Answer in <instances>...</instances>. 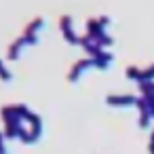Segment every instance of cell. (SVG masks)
<instances>
[{"label": "cell", "instance_id": "obj_1", "mask_svg": "<svg viewBox=\"0 0 154 154\" xmlns=\"http://www.w3.org/2000/svg\"><path fill=\"white\" fill-rule=\"evenodd\" d=\"M59 28H61V32H63V38H66L70 45H80V36H76L74 30H72V17H70V15H61V17H59Z\"/></svg>", "mask_w": 154, "mask_h": 154}, {"label": "cell", "instance_id": "obj_2", "mask_svg": "<svg viewBox=\"0 0 154 154\" xmlns=\"http://www.w3.org/2000/svg\"><path fill=\"white\" fill-rule=\"evenodd\" d=\"M91 66H95L93 57H82V59H78V61L72 66V70H70V74H68V80H70V82H76L78 76H80L87 68H91Z\"/></svg>", "mask_w": 154, "mask_h": 154}, {"label": "cell", "instance_id": "obj_3", "mask_svg": "<svg viewBox=\"0 0 154 154\" xmlns=\"http://www.w3.org/2000/svg\"><path fill=\"white\" fill-rule=\"evenodd\" d=\"M26 45H28V42H26V38H23V36H19V38H15V40H13V42L9 45V51H7V57H9V59H17V57H19V51H21V49H23Z\"/></svg>", "mask_w": 154, "mask_h": 154}, {"label": "cell", "instance_id": "obj_4", "mask_svg": "<svg viewBox=\"0 0 154 154\" xmlns=\"http://www.w3.org/2000/svg\"><path fill=\"white\" fill-rule=\"evenodd\" d=\"M42 26H45V19H42V17H34V19L26 26V32H23V34H36Z\"/></svg>", "mask_w": 154, "mask_h": 154}, {"label": "cell", "instance_id": "obj_5", "mask_svg": "<svg viewBox=\"0 0 154 154\" xmlns=\"http://www.w3.org/2000/svg\"><path fill=\"white\" fill-rule=\"evenodd\" d=\"M110 59H112V55L103 51V53H101L99 57H95L93 61H95V66H97L99 70H106V68H108V63H110Z\"/></svg>", "mask_w": 154, "mask_h": 154}, {"label": "cell", "instance_id": "obj_6", "mask_svg": "<svg viewBox=\"0 0 154 154\" xmlns=\"http://www.w3.org/2000/svg\"><path fill=\"white\" fill-rule=\"evenodd\" d=\"M129 101H133V99H131V97H114V95L108 97V103H110V106H127Z\"/></svg>", "mask_w": 154, "mask_h": 154}, {"label": "cell", "instance_id": "obj_7", "mask_svg": "<svg viewBox=\"0 0 154 154\" xmlns=\"http://www.w3.org/2000/svg\"><path fill=\"white\" fill-rule=\"evenodd\" d=\"M0 78H2L5 82H9V80L13 78V74H11V72H9V70L2 66V61H0Z\"/></svg>", "mask_w": 154, "mask_h": 154}]
</instances>
